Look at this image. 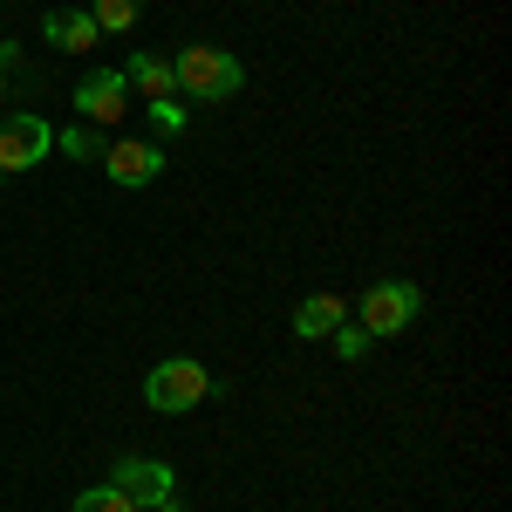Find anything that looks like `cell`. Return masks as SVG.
Instances as JSON below:
<instances>
[{
  "instance_id": "cell-1",
  "label": "cell",
  "mask_w": 512,
  "mask_h": 512,
  "mask_svg": "<svg viewBox=\"0 0 512 512\" xmlns=\"http://www.w3.org/2000/svg\"><path fill=\"white\" fill-rule=\"evenodd\" d=\"M171 82L192 103H226V96L246 89V62H239L233 48H219V41H192L185 55H171Z\"/></svg>"
},
{
  "instance_id": "cell-2",
  "label": "cell",
  "mask_w": 512,
  "mask_h": 512,
  "mask_svg": "<svg viewBox=\"0 0 512 512\" xmlns=\"http://www.w3.org/2000/svg\"><path fill=\"white\" fill-rule=\"evenodd\" d=\"M205 396H212V369H205V362H192V355H171V362H158V369L144 376V403H151V410H164V417L198 410Z\"/></svg>"
},
{
  "instance_id": "cell-3",
  "label": "cell",
  "mask_w": 512,
  "mask_h": 512,
  "mask_svg": "<svg viewBox=\"0 0 512 512\" xmlns=\"http://www.w3.org/2000/svg\"><path fill=\"white\" fill-rule=\"evenodd\" d=\"M417 315H424L417 280H376V287L362 294V335H369V342H376V335H403Z\"/></svg>"
},
{
  "instance_id": "cell-4",
  "label": "cell",
  "mask_w": 512,
  "mask_h": 512,
  "mask_svg": "<svg viewBox=\"0 0 512 512\" xmlns=\"http://www.w3.org/2000/svg\"><path fill=\"white\" fill-rule=\"evenodd\" d=\"M110 485H117V492H123L137 512H151V506H164V499H178V472H171L164 458H117Z\"/></svg>"
},
{
  "instance_id": "cell-5",
  "label": "cell",
  "mask_w": 512,
  "mask_h": 512,
  "mask_svg": "<svg viewBox=\"0 0 512 512\" xmlns=\"http://www.w3.org/2000/svg\"><path fill=\"white\" fill-rule=\"evenodd\" d=\"M48 144H55V130L41 123V110H21V117L0 123V178H14V171H35L48 158Z\"/></svg>"
},
{
  "instance_id": "cell-6",
  "label": "cell",
  "mask_w": 512,
  "mask_h": 512,
  "mask_svg": "<svg viewBox=\"0 0 512 512\" xmlns=\"http://www.w3.org/2000/svg\"><path fill=\"white\" fill-rule=\"evenodd\" d=\"M76 110H82V123H117L123 110H130L123 69H89V76L76 82Z\"/></svg>"
},
{
  "instance_id": "cell-7",
  "label": "cell",
  "mask_w": 512,
  "mask_h": 512,
  "mask_svg": "<svg viewBox=\"0 0 512 512\" xmlns=\"http://www.w3.org/2000/svg\"><path fill=\"white\" fill-rule=\"evenodd\" d=\"M103 171H110L117 185H151L164 171V151L158 144H110V151H103Z\"/></svg>"
},
{
  "instance_id": "cell-8",
  "label": "cell",
  "mask_w": 512,
  "mask_h": 512,
  "mask_svg": "<svg viewBox=\"0 0 512 512\" xmlns=\"http://www.w3.org/2000/svg\"><path fill=\"white\" fill-rule=\"evenodd\" d=\"M96 21H89V7H48V21H41V41H55V48H69V55H82V48H96Z\"/></svg>"
},
{
  "instance_id": "cell-9",
  "label": "cell",
  "mask_w": 512,
  "mask_h": 512,
  "mask_svg": "<svg viewBox=\"0 0 512 512\" xmlns=\"http://www.w3.org/2000/svg\"><path fill=\"white\" fill-rule=\"evenodd\" d=\"M342 321H349V308H342L335 294H308V301L294 308V335H301V342H321V335H335Z\"/></svg>"
},
{
  "instance_id": "cell-10",
  "label": "cell",
  "mask_w": 512,
  "mask_h": 512,
  "mask_svg": "<svg viewBox=\"0 0 512 512\" xmlns=\"http://www.w3.org/2000/svg\"><path fill=\"white\" fill-rule=\"evenodd\" d=\"M123 82H130L144 103H164V96H178V82H171V62H164V55H130Z\"/></svg>"
},
{
  "instance_id": "cell-11",
  "label": "cell",
  "mask_w": 512,
  "mask_h": 512,
  "mask_svg": "<svg viewBox=\"0 0 512 512\" xmlns=\"http://www.w3.org/2000/svg\"><path fill=\"white\" fill-rule=\"evenodd\" d=\"M137 14H144V0H89V21H96L103 35H130Z\"/></svg>"
},
{
  "instance_id": "cell-12",
  "label": "cell",
  "mask_w": 512,
  "mask_h": 512,
  "mask_svg": "<svg viewBox=\"0 0 512 512\" xmlns=\"http://www.w3.org/2000/svg\"><path fill=\"white\" fill-rule=\"evenodd\" d=\"M55 144H62V151H69L76 164H89V158H103V151H110V144L96 137V123H76V130H62Z\"/></svg>"
},
{
  "instance_id": "cell-13",
  "label": "cell",
  "mask_w": 512,
  "mask_h": 512,
  "mask_svg": "<svg viewBox=\"0 0 512 512\" xmlns=\"http://www.w3.org/2000/svg\"><path fill=\"white\" fill-rule=\"evenodd\" d=\"M69 512H137V506L123 499L117 485H89V492H82V499H76V506H69Z\"/></svg>"
},
{
  "instance_id": "cell-14",
  "label": "cell",
  "mask_w": 512,
  "mask_h": 512,
  "mask_svg": "<svg viewBox=\"0 0 512 512\" xmlns=\"http://www.w3.org/2000/svg\"><path fill=\"white\" fill-rule=\"evenodd\" d=\"M144 110H151V123H158V137H178V130H185V103H178V96H164V103H144Z\"/></svg>"
},
{
  "instance_id": "cell-15",
  "label": "cell",
  "mask_w": 512,
  "mask_h": 512,
  "mask_svg": "<svg viewBox=\"0 0 512 512\" xmlns=\"http://www.w3.org/2000/svg\"><path fill=\"white\" fill-rule=\"evenodd\" d=\"M328 342H335V355H342V362H362V349H369V335H362V321H342V328H335Z\"/></svg>"
},
{
  "instance_id": "cell-16",
  "label": "cell",
  "mask_w": 512,
  "mask_h": 512,
  "mask_svg": "<svg viewBox=\"0 0 512 512\" xmlns=\"http://www.w3.org/2000/svg\"><path fill=\"white\" fill-rule=\"evenodd\" d=\"M151 512H185V506H178V499H164V506H151Z\"/></svg>"
},
{
  "instance_id": "cell-17",
  "label": "cell",
  "mask_w": 512,
  "mask_h": 512,
  "mask_svg": "<svg viewBox=\"0 0 512 512\" xmlns=\"http://www.w3.org/2000/svg\"><path fill=\"white\" fill-rule=\"evenodd\" d=\"M0 96H7V69H0Z\"/></svg>"
}]
</instances>
